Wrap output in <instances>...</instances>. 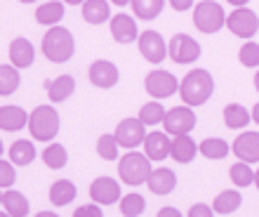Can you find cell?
I'll list each match as a JSON object with an SVG mask.
<instances>
[{"label":"cell","instance_id":"d6986e66","mask_svg":"<svg viewBox=\"0 0 259 217\" xmlns=\"http://www.w3.org/2000/svg\"><path fill=\"white\" fill-rule=\"evenodd\" d=\"M28 125V114L21 106H0V130L17 132Z\"/></svg>","mask_w":259,"mask_h":217},{"label":"cell","instance_id":"d4e9b609","mask_svg":"<svg viewBox=\"0 0 259 217\" xmlns=\"http://www.w3.org/2000/svg\"><path fill=\"white\" fill-rule=\"evenodd\" d=\"M78 189L71 179H57L52 187H50V203L52 205H68L75 198Z\"/></svg>","mask_w":259,"mask_h":217},{"label":"cell","instance_id":"4316f807","mask_svg":"<svg viewBox=\"0 0 259 217\" xmlns=\"http://www.w3.org/2000/svg\"><path fill=\"white\" fill-rule=\"evenodd\" d=\"M240 203H243V196H240L236 189H226L222 191L217 198H214V208L212 210L219 212V215H231V212H236L240 208Z\"/></svg>","mask_w":259,"mask_h":217},{"label":"cell","instance_id":"ffe728a7","mask_svg":"<svg viewBox=\"0 0 259 217\" xmlns=\"http://www.w3.org/2000/svg\"><path fill=\"white\" fill-rule=\"evenodd\" d=\"M45 90H48L50 102H55V104L66 102L68 97L73 95L75 81H73V76H59L55 81H45Z\"/></svg>","mask_w":259,"mask_h":217},{"label":"cell","instance_id":"ee69618b","mask_svg":"<svg viewBox=\"0 0 259 217\" xmlns=\"http://www.w3.org/2000/svg\"><path fill=\"white\" fill-rule=\"evenodd\" d=\"M252 118H254V121H257V125H259V104L252 108Z\"/></svg>","mask_w":259,"mask_h":217},{"label":"cell","instance_id":"bcb514c9","mask_svg":"<svg viewBox=\"0 0 259 217\" xmlns=\"http://www.w3.org/2000/svg\"><path fill=\"white\" fill-rule=\"evenodd\" d=\"M254 182H257V189H259V170L254 172Z\"/></svg>","mask_w":259,"mask_h":217},{"label":"cell","instance_id":"836d02e7","mask_svg":"<svg viewBox=\"0 0 259 217\" xmlns=\"http://www.w3.org/2000/svg\"><path fill=\"white\" fill-rule=\"evenodd\" d=\"M229 177L236 187H250L254 182V170L247 165V163H233L231 170H229Z\"/></svg>","mask_w":259,"mask_h":217},{"label":"cell","instance_id":"6da1fadb","mask_svg":"<svg viewBox=\"0 0 259 217\" xmlns=\"http://www.w3.org/2000/svg\"><path fill=\"white\" fill-rule=\"evenodd\" d=\"M214 92V78L205 68H193L184 76V81L179 85V95L184 106H200L212 97Z\"/></svg>","mask_w":259,"mask_h":217},{"label":"cell","instance_id":"484cf974","mask_svg":"<svg viewBox=\"0 0 259 217\" xmlns=\"http://www.w3.org/2000/svg\"><path fill=\"white\" fill-rule=\"evenodd\" d=\"M35 161V147L28 139H17L10 147V163L12 165H31Z\"/></svg>","mask_w":259,"mask_h":217},{"label":"cell","instance_id":"4fadbf2b","mask_svg":"<svg viewBox=\"0 0 259 217\" xmlns=\"http://www.w3.org/2000/svg\"><path fill=\"white\" fill-rule=\"evenodd\" d=\"M90 76V83L95 85V88H113L118 83V78H120V74H118V66L113 64V61H106V59H99L95 61L92 66H90L88 71Z\"/></svg>","mask_w":259,"mask_h":217},{"label":"cell","instance_id":"ac0fdd59","mask_svg":"<svg viewBox=\"0 0 259 217\" xmlns=\"http://www.w3.org/2000/svg\"><path fill=\"white\" fill-rule=\"evenodd\" d=\"M149 189L153 191V194H158V196H167V194H172V189L177 187V175L172 172L170 168H158L151 172L149 177Z\"/></svg>","mask_w":259,"mask_h":217},{"label":"cell","instance_id":"ab89813d","mask_svg":"<svg viewBox=\"0 0 259 217\" xmlns=\"http://www.w3.org/2000/svg\"><path fill=\"white\" fill-rule=\"evenodd\" d=\"M186 217H214V210L205 203H196V205H191V210H189Z\"/></svg>","mask_w":259,"mask_h":217},{"label":"cell","instance_id":"8992f818","mask_svg":"<svg viewBox=\"0 0 259 217\" xmlns=\"http://www.w3.org/2000/svg\"><path fill=\"white\" fill-rule=\"evenodd\" d=\"M163 125H165V135H172V137L189 135L196 128V114L189 106H175L165 114Z\"/></svg>","mask_w":259,"mask_h":217},{"label":"cell","instance_id":"d590c367","mask_svg":"<svg viewBox=\"0 0 259 217\" xmlns=\"http://www.w3.org/2000/svg\"><path fill=\"white\" fill-rule=\"evenodd\" d=\"M118 149H120V144L116 142V137L113 135H102L99 137V142H97V154H99L104 161H116Z\"/></svg>","mask_w":259,"mask_h":217},{"label":"cell","instance_id":"2e32d148","mask_svg":"<svg viewBox=\"0 0 259 217\" xmlns=\"http://www.w3.org/2000/svg\"><path fill=\"white\" fill-rule=\"evenodd\" d=\"M10 61H12V66L17 68V71H19V68L33 66L35 50L28 38H14V41L10 43Z\"/></svg>","mask_w":259,"mask_h":217},{"label":"cell","instance_id":"7dc6e473","mask_svg":"<svg viewBox=\"0 0 259 217\" xmlns=\"http://www.w3.org/2000/svg\"><path fill=\"white\" fill-rule=\"evenodd\" d=\"M0 217H10V215H7V212H0Z\"/></svg>","mask_w":259,"mask_h":217},{"label":"cell","instance_id":"c3c4849f","mask_svg":"<svg viewBox=\"0 0 259 217\" xmlns=\"http://www.w3.org/2000/svg\"><path fill=\"white\" fill-rule=\"evenodd\" d=\"M0 156H3V142H0Z\"/></svg>","mask_w":259,"mask_h":217},{"label":"cell","instance_id":"f1b7e54d","mask_svg":"<svg viewBox=\"0 0 259 217\" xmlns=\"http://www.w3.org/2000/svg\"><path fill=\"white\" fill-rule=\"evenodd\" d=\"M19 83H21V76L12 64H0V95L10 97L12 92H17Z\"/></svg>","mask_w":259,"mask_h":217},{"label":"cell","instance_id":"44dd1931","mask_svg":"<svg viewBox=\"0 0 259 217\" xmlns=\"http://www.w3.org/2000/svg\"><path fill=\"white\" fill-rule=\"evenodd\" d=\"M62 19H64V3H59V0L42 3V5H38V10H35V21L42 24V26L55 28Z\"/></svg>","mask_w":259,"mask_h":217},{"label":"cell","instance_id":"60d3db41","mask_svg":"<svg viewBox=\"0 0 259 217\" xmlns=\"http://www.w3.org/2000/svg\"><path fill=\"white\" fill-rule=\"evenodd\" d=\"M170 5H172V10H177V12H184V10H191V7H196L191 0H172Z\"/></svg>","mask_w":259,"mask_h":217},{"label":"cell","instance_id":"9c48e42d","mask_svg":"<svg viewBox=\"0 0 259 217\" xmlns=\"http://www.w3.org/2000/svg\"><path fill=\"white\" fill-rule=\"evenodd\" d=\"M167 54L177 64H191V61H196L200 57V45L193 41L191 35L177 33L170 41V45H167Z\"/></svg>","mask_w":259,"mask_h":217},{"label":"cell","instance_id":"7402d4cb","mask_svg":"<svg viewBox=\"0 0 259 217\" xmlns=\"http://www.w3.org/2000/svg\"><path fill=\"white\" fill-rule=\"evenodd\" d=\"M198 154V144L191 139V135H182L172 139V151L170 156L177 163H191Z\"/></svg>","mask_w":259,"mask_h":217},{"label":"cell","instance_id":"d6a6232c","mask_svg":"<svg viewBox=\"0 0 259 217\" xmlns=\"http://www.w3.org/2000/svg\"><path fill=\"white\" fill-rule=\"evenodd\" d=\"M146 210V201L139 194H127V196L120 198V212L125 217H139Z\"/></svg>","mask_w":259,"mask_h":217},{"label":"cell","instance_id":"f546056e","mask_svg":"<svg viewBox=\"0 0 259 217\" xmlns=\"http://www.w3.org/2000/svg\"><path fill=\"white\" fill-rule=\"evenodd\" d=\"M198 151L203 154L205 158H210V161H222V158L229 156V144L224 139H219V137H210V139H203Z\"/></svg>","mask_w":259,"mask_h":217},{"label":"cell","instance_id":"f35d334b","mask_svg":"<svg viewBox=\"0 0 259 217\" xmlns=\"http://www.w3.org/2000/svg\"><path fill=\"white\" fill-rule=\"evenodd\" d=\"M73 217H104V212L99 205H80V208L73 212Z\"/></svg>","mask_w":259,"mask_h":217},{"label":"cell","instance_id":"277c9868","mask_svg":"<svg viewBox=\"0 0 259 217\" xmlns=\"http://www.w3.org/2000/svg\"><path fill=\"white\" fill-rule=\"evenodd\" d=\"M151 172H153L151 161L144 156V154H137V151L125 154V156L120 158V163H118V175H120V179H123L125 184H130V187L149 182Z\"/></svg>","mask_w":259,"mask_h":217},{"label":"cell","instance_id":"f6af8a7d","mask_svg":"<svg viewBox=\"0 0 259 217\" xmlns=\"http://www.w3.org/2000/svg\"><path fill=\"white\" fill-rule=\"evenodd\" d=\"M254 85H257V92H259V71H257V76H254Z\"/></svg>","mask_w":259,"mask_h":217},{"label":"cell","instance_id":"7c38bea8","mask_svg":"<svg viewBox=\"0 0 259 217\" xmlns=\"http://www.w3.org/2000/svg\"><path fill=\"white\" fill-rule=\"evenodd\" d=\"M90 198L97 205H111L116 201H120V187L111 177H97L92 182V187H90Z\"/></svg>","mask_w":259,"mask_h":217},{"label":"cell","instance_id":"681fc988","mask_svg":"<svg viewBox=\"0 0 259 217\" xmlns=\"http://www.w3.org/2000/svg\"><path fill=\"white\" fill-rule=\"evenodd\" d=\"M0 205H3V191H0Z\"/></svg>","mask_w":259,"mask_h":217},{"label":"cell","instance_id":"cb8c5ba5","mask_svg":"<svg viewBox=\"0 0 259 217\" xmlns=\"http://www.w3.org/2000/svg\"><path fill=\"white\" fill-rule=\"evenodd\" d=\"M111 17V5L106 0H88L82 3V19L88 24H104Z\"/></svg>","mask_w":259,"mask_h":217},{"label":"cell","instance_id":"7bdbcfd3","mask_svg":"<svg viewBox=\"0 0 259 217\" xmlns=\"http://www.w3.org/2000/svg\"><path fill=\"white\" fill-rule=\"evenodd\" d=\"M35 217H59L57 212H50V210H42V212H38Z\"/></svg>","mask_w":259,"mask_h":217},{"label":"cell","instance_id":"b9f144b4","mask_svg":"<svg viewBox=\"0 0 259 217\" xmlns=\"http://www.w3.org/2000/svg\"><path fill=\"white\" fill-rule=\"evenodd\" d=\"M158 217H182V212L177 208H163V210L158 212Z\"/></svg>","mask_w":259,"mask_h":217},{"label":"cell","instance_id":"7a4b0ae2","mask_svg":"<svg viewBox=\"0 0 259 217\" xmlns=\"http://www.w3.org/2000/svg\"><path fill=\"white\" fill-rule=\"evenodd\" d=\"M73 50H75V43L68 28L55 26L42 35V54L48 57V61L64 64V61H68L73 57Z\"/></svg>","mask_w":259,"mask_h":217},{"label":"cell","instance_id":"603a6c76","mask_svg":"<svg viewBox=\"0 0 259 217\" xmlns=\"http://www.w3.org/2000/svg\"><path fill=\"white\" fill-rule=\"evenodd\" d=\"M3 208L10 217H26L28 215V198L21 191L7 189L3 191Z\"/></svg>","mask_w":259,"mask_h":217},{"label":"cell","instance_id":"83f0119b","mask_svg":"<svg viewBox=\"0 0 259 217\" xmlns=\"http://www.w3.org/2000/svg\"><path fill=\"white\" fill-rule=\"evenodd\" d=\"M250 118H252V114L245 106H240V104H229L224 108V123H226V128H231V130L245 128L247 123H250Z\"/></svg>","mask_w":259,"mask_h":217},{"label":"cell","instance_id":"3957f363","mask_svg":"<svg viewBox=\"0 0 259 217\" xmlns=\"http://www.w3.org/2000/svg\"><path fill=\"white\" fill-rule=\"evenodd\" d=\"M28 130H31V137L38 139V142H50L55 139L57 132H59V114H57L55 106H48L42 104L28 116Z\"/></svg>","mask_w":259,"mask_h":217},{"label":"cell","instance_id":"5bb4252c","mask_svg":"<svg viewBox=\"0 0 259 217\" xmlns=\"http://www.w3.org/2000/svg\"><path fill=\"white\" fill-rule=\"evenodd\" d=\"M172 151V139L165 132H149L144 139V156L149 161H165Z\"/></svg>","mask_w":259,"mask_h":217},{"label":"cell","instance_id":"4dcf8cb0","mask_svg":"<svg viewBox=\"0 0 259 217\" xmlns=\"http://www.w3.org/2000/svg\"><path fill=\"white\" fill-rule=\"evenodd\" d=\"M165 3L163 0H132V12H135V17H139V19H156L158 14L163 12Z\"/></svg>","mask_w":259,"mask_h":217},{"label":"cell","instance_id":"5b68a950","mask_svg":"<svg viewBox=\"0 0 259 217\" xmlns=\"http://www.w3.org/2000/svg\"><path fill=\"white\" fill-rule=\"evenodd\" d=\"M193 24L200 33H217L219 28L226 24L224 7L214 0H203L193 7Z\"/></svg>","mask_w":259,"mask_h":217},{"label":"cell","instance_id":"8fae6325","mask_svg":"<svg viewBox=\"0 0 259 217\" xmlns=\"http://www.w3.org/2000/svg\"><path fill=\"white\" fill-rule=\"evenodd\" d=\"M139 52L151 64H160L167 57V45H165L163 35L158 33V31H144L139 35Z\"/></svg>","mask_w":259,"mask_h":217},{"label":"cell","instance_id":"1f68e13d","mask_svg":"<svg viewBox=\"0 0 259 217\" xmlns=\"http://www.w3.org/2000/svg\"><path fill=\"white\" fill-rule=\"evenodd\" d=\"M42 161H45V165L50 170H62L68 161V154L62 144H50L48 149L42 151Z\"/></svg>","mask_w":259,"mask_h":217},{"label":"cell","instance_id":"9a60e30c","mask_svg":"<svg viewBox=\"0 0 259 217\" xmlns=\"http://www.w3.org/2000/svg\"><path fill=\"white\" fill-rule=\"evenodd\" d=\"M233 154L240 158V163H257L259 161V132H243L233 142Z\"/></svg>","mask_w":259,"mask_h":217},{"label":"cell","instance_id":"74e56055","mask_svg":"<svg viewBox=\"0 0 259 217\" xmlns=\"http://www.w3.org/2000/svg\"><path fill=\"white\" fill-rule=\"evenodd\" d=\"M14 179H17V170L12 168V163L7 161H0V191L3 189H12Z\"/></svg>","mask_w":259,"mask_h":217},{"label":"cell","instance_id":"e0dca14e","mask_svg":"<svg viewBox=\"0 0 259 217\" xmlns=\"http://www.w3.org/2000/svg\"><path fill=\"white\" fill-rule=\"evenodd\" d=\"M111 35L116 38L118 43H132V41H139V33H137V24L132 17H127L125 12L116 14L111 19Z\"/></svg>","mask_w":259,"mask_h":217},{"label":"cell","instance_id":"ba28073f","mask_svg":"<svg viewBox=\"0 0 259 217\" xmlns=\"http://www.w3.org/2000/svg\"><path fill=\"white\" fill-rule=\"evenodd\" d=\"M144 85H146V92L151 97H156V99H167V97H172L179 90L177 78L170 71H151L146 76Z\"/></svg>","mask_w":259,"mask_h":217},{"label":"cell","instance_id":"e575fe53","mask_svg":"<svg viewBox=\"0 0 259 217\" xmlns=\"http://www.w3.org/2000/svg\"><path fill=\"white\" fill-rule=\"evenodd\" d=\"M165 111L163 104H158V102H149V104H144L142 111H139V121L144 123V125H158L160 121H165Z\"/></svg>","mask_w":259,"mask_h":217},{"label":"cell","instance_id":"30bf717a","mask_svg":"<svg viewBox=\"0 0 259 217\" xmlns=\"http://www.w3.org/2000/svg\"><path fill=\"white\" fill-rule=\"evenodd\" d=\"M113 137H116V142L120 144V147L135 149V147H139V144L146 139V130H144V123L139 121V118H125V121L118 123Z\"/></svg>","mask_w":259,"mask_h":217},{"label":"cell","instance_id":"52a82bcc","mask_svg":"<svg viewBox=\"0 0 259 217\" xmlns=\"http://www.w3.org/2000/svg\"><path fill=\"white\" fill-rule=\"evenodd\" d=\"M226 26L231 31L233 35L238 38H252L254 33L259 31V17L252 12V10H233L229 17H226Z\"/></svg>","mask_w":259,"mask_h":217},{"label":"cell","instance_id":"8d00e7d4","mask_svg":"<svg viewBox=\"0 0 259 217\" xmlns=\"http://www.w3.org/2000/svg\"><path fill=\"white\" fill-rule=\"evenodd\" d=\"M238 59H240V64L243 66H247V68H257L259 66V43H245L243 48H240V52H238Z\"/></svg>","mask_w":259,"mask_h":217}]
</instances>
